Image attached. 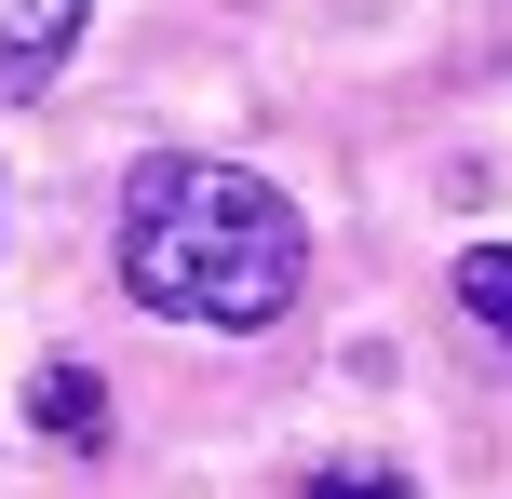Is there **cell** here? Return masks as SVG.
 <instances>
[{"label": "cell", "instance_id": "5b68a950", "mask_svg": "<svg viewBox=\"0 0 512 499\" xmlns=\"http://www.w3.org/2000/svg\"><path fill=\"white\" fill-rule=\"evenodd\" d=\"M297 499H418L405 473H378V459H337V473H310Z\"/></svg>", "mask_w": 512, "mask_h": 499}, {"label": "cell", "instance_id": "277c9868", "mask_svg": "<svg viewBox=\"0 0 512 499\" xmlns=\"http://www.w3.org/2000/svg\"><path fill=\"white\" fill-rule=\"evenodd\" d=\"M459 311L512 351V243H472V257H459Z\"/></svg>", "mask_w": 512, "mask_h": 499}, {"label": "cell", "instance_id": "6da1fadb", "mask_svg": "<svg viewBox=\"0 0 512 499\" xmlns=\"http://www.w3.org/2000/svg\"><path fill=\"white\" fill-rule=\"evenodd\" d=\"M122 284H135V311H162V324L256 338V324L297 311L310 230H297V203H283L270 176H243V162L149 149L122 176Z\"/></svg>", "mask_w": 512, "mask_h": 499}, {"label": "cell", "instance_id": "3957f363", "mask_svg": "<svg viewBox=\"0 0 512 499\" xmlns=\"http://www.w3.org/2000/svg\"><path fill=\"white\" fill-rule=\"evenodd\" d=\"M27 419H41L54 446H95V432H108V378L95 365H41V378H27Z\"/></svg>", "mask_w": 512, "mask_h": 499}, {"label": "cell", "instance_id": "7a4b0ae2", "mask_svg": "<svg viewBox=\"0 0 512 499\" xmlns=\"http://www.w3.org/2000/svg\"><path fill=\"white\" fill-rule=\"evenodd\" d=\"M95 27V0H0V108L41 95L54 68H68V41Z\"/></svg>", "mask_w": 512, "mask_h": 499}]
</instances>
